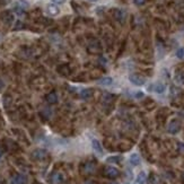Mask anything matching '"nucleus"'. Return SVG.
Listing matches in <instances>:
<instances>
[{
	"label": "nucleus",
	"instance_id": "nucleus-4",
	"mask_svg": "<svg viewBox=\"0 0 184 184\" xmlns=\"http://www.w3.org/2000/svg\"><path fill=\"white\" fill-rule=\"evenodd\" d=\"M46 156H48V153L44 149H35L32 153V158L35 160H43L44 158H46Z\"/></svg>",
	"mask_w": 184,
	"mask_h": 184
},
{
	"label": "nucleus",
	"instance_id": "nucleus-9",
	"mask_svg": "<svg viewBox=\"0 0 184 184\" xmlns=\"http://www.w3.org/2000/svg\"><path fill=\"white\" fill-rule=\"evenodd\" d=\"M95 171V164L92 162H87L83 166V172L85 174H92Z\"/></svg>",
	"mask_w": 184,
	"mask_h": 184
},
{
	"label": "nucleus",
	"instance_id": "nucleus-21",
	"mask_svg": "<svg viewBox=\"0 0 184 184\" xmlns=\"http://www.w3.org/2000/svg\"><path fill=\"white\" fill-rule=\"evenodd\" d=\"M176 57L177 58H180V59H182L184 57V49L183 48H180L178 50L176 51Z\"/></svg>",
	"mask_w": 184,
	"mask_h": 184
},
{
	"label": "nucleus",
	"instance_id": "nucleus-13",
	"mask_svg": "<svg viewBox=\"0 0 184 184\" xmlns=\"http://www.w3.org/2000/svg\"><path fill=\"white\" fill-rule=\"evenodd\" d=\"M154 90L157 94H163V93L166 90V86L163 83H157V84L154 86Z\"/></svg>",
	"mask_w": 184,
	"mask_h": 184
},
{
	"label": "nucleus",
	"instance_id": "nucleus-12",
	"mask_svg": "<svg viewBox=\"0 0 184 184\" xmlns=\"http://www.w3.org/2000/svg\"><path fill=\"white\" fill-rule=\"evenodd\" d=\"M45 98H46V102H48L49 104H55L58 102V95H57V93L54 92L49 93Z\"/></svg>",
	"mask_w": 184,
	"mask_h": 184
},
{
	"label": "nucleus",
	"instance_id": "nucleus-3",
	"mask_svg": "<svg viewBox=\"0 0 184 184\" xmlns=\"http://www.w3.org/2000/svg\"><path fill=\"white\" fill-rule=\"evenodd\" d=\"M180 130H181V124L177 120H172V121L169 122L168 127H167L168 133H171V134H176V133L180 132Z\"/></svg>",
	"mask_w": 184,
	"mask_h": 184
},
{
	"label": "nucleus",
	"instance_id": "nucleus-29",
	"mask_svg": "<svg viewBox=\"0 0 184 184\" xmlns=\"http://www.w3.org/2000/svg\"><path fill=\"white\" fill-rule=\"evenodd\" d=\"M88 1H92V2H95V1H97V0H88Z\"/></svg>",
	"mask_w": 184,
	"mask_h": 184
},
{
	"label": "nucleus",
	"instance_id": "nucleus-20",
	"mask_svg": "<svg viewBox=\"0 0 184 184\" xmlns=\"http://www.w3.org/2000/svg\"><path fill=\"white\" fill-rule=\"evenodd\" d=\"M18 6H19V7H22L23 9H26V8H28V4H27V1H25V0H19V1H18Z\"/></svg>",
	"mask_w": 184,
	"mask_h": 184
},
{
	"label": "nucleus",
	"instance_id": "nucleus-23",
	"mask_svg": "<svg viewBox=\"0 0 184 184\" xmlns=\"http://www.w3.org/2000/svg\"><path fill=\"white\" fill-rule=\"evenodd\" d=\"M22 26H23V23L20 22V20H17V22H16L15 27H14V30H15V31L19 30V28H22Z\"/></svg>",
	"mask_w": 184,
	"mask_h": 184
},
{
	"label": "nucleus",
	"instance_id": "nucleus-17",
	"mask_svg": "<svg viewBox=\"0 0 184 184\" xmlns=\"http://www.w3.org/2000/svg\"><path fill=\"white\" fill-rule=\"evenodd\" d=\"M120 162H121V157L120 156H112V157L107 158V163H114V164H116V163Z\"/></svg>",
	"mask_w": 184,
	"mask_h": 184
},
{
	"label": "nucleus",
	"instance_id": "nucleus-8",
	"mask_svg": "<svg viewBox=\"0 0 184 184\" xmlns=\"http://www.w3.org/2000/svg\"><path fill=\"white\" fill-rule=\"evenodd\" d=\"M92 147H93V150L95 151L96 154L103 155V147H102V145L100 144L98 140H96V139L92 140Z\"/></svg>",
	"mask_w": 184,
	"mask_h": 184
},
{
	"label": "nucleus",
	"instance_id": "nucleus-2",
	"mask_svg": "<svg viewBox=\"0 0 184 184\" xmlns=\"http://www.w3.org/2000/svg\"><path fill=\"white\" fill-rule=\"evenodd\" d=\"M129 80L136 86H142L146 83V78L139 74H131L129 76Z\"/></svg>",
	"mask_w": 184,
	"mask_h": 184
},
{
	"label": "nucleus",
	"instance_id": "nucleus-6",
	"mask_svg": "<svg viewBox=\"0 0 184 184\" xmlns=\"http://www.w3.org/2000/svg\"><path fill=\"white\" fill-rule=\"evenodd\" d=\"M27 182V177L24 174H16L10 178L9 184H26Z\"/></svg>",
	"mask_w": 184,
	"mask_h": 184
},
{
	"label": "nucleus",
	"instance_id": "nucleus-18",
	"mask_svg": "<svg viewBox=\"0 0 184 184\" xmlns=\"http://www.w3.org/2000/svg\"><path fill=\"white\" fill-rule=\"evenodd\" d=\"M14 11H15V14L16 15H18V16H23L24 15V9H23L22 7H19V6H16L15 8H14Z\"/></svg>",
	"mask_w": 184,
	"mask_h": 184
},
{
	"label": "nucleus",
	"instance_id": "nucleus-26",
	"mask_svg": "<svg viewBox=\"0 0 184 184\" xmlns=\"http://www.w3.org/2000/svg\"><path fill=\"white\" fill-rule=\"evenodd\" d=\"M52 1H53V4L55 5H62L66 2V0H52Z\"/></svg>",
	"mask_w": 184,
	"mask_h": 184
},
{
	"label": "nucleus",
	"instance_id": "nucleus-22",
	"mask_svg": "<svg viewBox=\"0 0 184 184\" xmlns=\"http://www.w3.org/2000/svg\"><path fill=\"white\" fill-rule=\"evenodd\" d=\"M177 150L181 151V153H184V144L183 142H178V144H177Z\"/></svg>",
	"mask_w": 184,
	"mask_h": 184
},
{
	"label": "nucleus",
	"instance_id": "nucleus-15",
	"mask_svg": "<svg viewBox=\"0 0 184 184\" xmlns=\"http://www.w3.org/2000/svg\"><path fill=\"white\" fill-rule=\"evenodd\" d=\"M146 180H147L146 173L145 172H140L136 178V184H145L146 183Z\"/></svg>",
	"mask_w": 184,
	"mask_h": 184
},
{
	"label": "nucleus",
	"instance_id": "nucleus-25",
	"mask_svg": "<svg viewBox=\"0 0 184 184\" xmlns=\"http://www.w3.org/2000/svg\"><path fill=\"white\" fill-rule=\"evenodd\" d=\"M176 77H178V78H176L178 83H182V84H184V75L181 74V75H178V76H176Z\"/></svg>",
	"mask_w": 184,
	"mask_h": 184
},
{
	"label": "nucleus",
	"instance_id": "nucleus-27",
	"mask_svg": "<svg viewBox=\"0 0 184 184\" xmlns=\"http://www.w3.org/2000/svg\"><path fill=\"white\" fill-rule=\"evenodd\" d=\"M141 97H144V93L142 92L136 93V98H141Z\"/></svg>",
	"mask_w": 184,
	"mask_h": 184
},
{
	"label": "nucleus",
	"instance_id": "nucleus-19",
	"mask_svg": "<svg viewBox=\"0 0 184 184\" xmlns=\"http://www.w3.org/2000/svg\"><path fill=\"white\" fill-rule=\"evenodd\" d=\"M5 22L7 23L8 25H10L11 23L14 22V16L11 15V14H7L6 17H5Z\"/></svg>",
	"mask_w": 184,
	"mask_h": 184
},
{
	"label": "nucleus",
	"instance_id": "nucleus-28",
	"mask_svg": "<svg viewBox=\"0 0 184 184\" xmlns=\"http://www.w3.org/2000/svg\"><path fill=\"white\" fill-rule=\"evenodd\" d=\"M2 155H4V150H2V148H0V158L2 157Z\"/></svg>",
	"mask_w": 184,
	"mask_h": 184
},
{
	"label": "nucleus",
	"instance_id": "nucleus-16",
	"mask_svg": "<svg viewBox=\"0 0 184 184\" xmlns=\"http://www.w3.org/2000/svg\"><path fill=\"white\" fill-rule=\"evenodd\" d=\"M80 96H81V98L87 100V98H89V97L92 96V90H90V89H83L80 92Z\"/></svg>",
	"mask_w": 184,
	"mask_h": 184
},
{
	"label": "nucleus",
	"instance_id": "nucleus-5",
	"mask_svg": "<svg viewBox=\"0 0 184 184\" xmlns=\"http://www.w3.org/2000/svg\"><path fill=\"white\" fill-rule=\"evenodd\" d=\"M50 182L52 184H62L64 182V176L60 172H54L50 177Z\"/></svg>",
	"mask_w": 184,
	"mask_h": 184
},
{
	"label": "nucleus",
	"instance_id": "nucleus-30",
	"mask_svg": "<svg viewBox=\"0 0 184 184\" xmlns=\"http://www.w3.org/2000/svg\"><path fill=\"white\" fill-rule=\"evenodd\" d=\"M113 184H118V183H113Z\"/></svg>",
	"mask_w": 184,
	"mask_h": 184
},
{
	"label": "nucleus",
	"instance_id": "nucleus-7",
	"mask_svg": "<svg viewBox=\"0 0 184 184\" xmlns=\"http://www.w3.org/2000/svg\"><path fill=\"white\" fill-rule=\"evenodd\" d=\"M46 11H48V14L50 16H57V15H59L60 9L55 4H49L48 6H46Z\"/></svg>",
	"mask_w": 184,
	"mask_h": 184
},
{
	"label": "nucleus",
	"instance_id": "nucleus-1",
	"mask_svg": "<svg viewBox=\"0 0 184 184\" xmlns=\"http://www.w3.org/2000/svg\"><path fill=\"white\" fill-rule=\"evenodd\" d=\"M104 175L109 178H112V180H114L116 177L120 175V171H119L116 167L114 166H107L104 168Z\"/></svg>",
	"mask_w": 184,
	"mask_h": 184
},
{
	"label": "nucleus",
	"instance_id": "nucleus-10",
	"mask_svg": "<svg viewBox=\"0 0 184 184\" xmlns=\"http://www.w3.org/2000/svg\"><path fill=\"white\" fill-rule=\"evenodd\" d=\"M129 162L132 166H138V165H140L141 159H140L139 155L134 153V154H131V156H130V158H129Z\"/></svg>",
	"mask_w": 184,
	"mask_h": 184
},
{
	"label": "nucleus",
	"instance_id": "nucleus-11",
	"mask_svg": "<svg viewBox=\"0 0 184 184\" xmlns=\"http://www.w3.org/2000/svg\"><path fill=\"white\" fill-rule=\"evenodd\" d=\"M114 17L118 22L123 23L125 19V13L123 10H121V9H116V10L114 11Z\"/></svg>",
	"mask_w": 184,
	"mask_h": 184
},
{
	"label": "nucleus",
	"instance_id": "nucleus-14",
	"mask_svg": "<svg viewBox=\"0 0 184 184\" xmlns=\"http://www.w3.org/2000/svg\"><path fill=\"white\" fill-rule=\"evenodd\" d=\"M98 84L103 85V86H110L113 84V78L112 77H103L98 80Z\"/></svg>",
	"mask_w": 184,
	"mask_h": 184
},
{
	"label": "nucleus",
	"instance_id": "nucleus-24",
	"mask_svg": "<svg viewBox=\"0 0 184 184\" xmlns=\"http://www.w3.org/2000/svg\"><path fill=\"white\" fill-rule=\"evenodd\" d=\"M134 1V4L137 5V6H142V5L146 2V0H133Z\"/></svg>",
	"mask_w": 184,
	"mask_h": 184
},
{
	"label": "nucleus",
	"instance_id": "nucleus-31",
	"mask_svg": "<svg viewBox=\"0 0 184 184\" xmlns=\"http://www.w3.org/2000/svg\"><path fill=\"white\" fill-rule=\"evenodd\" d=\"M125 184H130V183H125Z\"/></svg>",
	"mask_w": 184,
	"mask_h": 184
}]
</instances>
